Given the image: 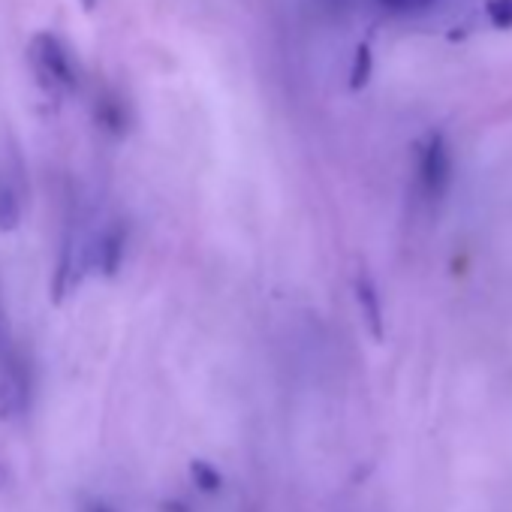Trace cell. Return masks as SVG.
I'll return each mask as SVG.
<instances>
[{
  "label": "cell",
  "instance_id": "cell-7",
  "mask_svg": "<svg viewBox=\"0 0 512 512\" xmlns=\"http://www.w3.org/2000/svg\"><path fill=\"white\" fill-rule=\"evenodd\" d=\"M356 296H359V305H362V314H365L371 332L380 338V332H383V326H380V323H383V320H380V299H377V290L371 287L368 278H359V281H356Z\"/></svg>",
  "mask_w": 512,
  "mask_h": 512
},
{
  "label": "cell",
  "instance_id": "cell-12",
  "mask_svg": "<svg viewBox=\"0 0 512 512\" xmlns=\"http://www.w3.org/2000/svg\"><path fill=\"white\" fill-rule=\"evenodd\" d=\"M13 347L10 326H7V308H4V290H0V359H4Z\"/></svg>",
  "mask_w": 512,
  "mask_h": 512
},
{
  "label": "cell",
  "instance_id": "cell-11",
  "mask_svg": "<svg viewBox=\"0 0 512 512\" xmlns=\"http://www.w3.org/2000/svg\"><path fill=\"white\" fill-rule=\"evenodd\" d=\"M380 4L392 13H425L437 4V0H380Z\"/></svg>",
  "mask_w": 512,
  "mask_h": 512
},
{
  "label": "cell",
  "instance_id": "cell-5",
  "mask_svg": "<svg viewBox=\"0 0 512 512\" xmlns=\"http://www.w3.org/2000/svg\"><path fill=\"white\" fill-rule=\"evenodd\" d=\"M22 223V187L0 172V232H10Z\"/></svg>",
  "mask_w": 512,
  "mask_h": 512
},
{
  "label": "cell",
  "instance_id": "cell-1",
  "mask_svg": "<svg viewBox=\"0 0 512 512\" xmlns=\"http://www.w3.org/2000/svg\"><path fill=\"white\" fill-rule=\"evenodd\" d=\"M31 61L40 82L49 91H76L79 88V67L67 43L55 34H37L31 43Z\"/></svg>",
  "mask_w": 512,
  "mask_h": 512
},
{
  "label": "cell",
  "instance_id": "cell-4",
  "mask_svg": "<svg viewBox=\"0 0 512 512\" xmlns=\"http://www.w3.org/2000/svg\"><path fill=\"white\" fill-rule=\"evenodd\" d=\"M449 169H452V160H449V148L443 142V136H431L422 151H419V181H422V190L428 196H440L446 181H449Z\"/></svg>",
  "mask_w": 512,
  "mask_h": 512
},
{
  "label": "cell",
  "instance_id": "cell-9",
  "mask_svg": "<svg viewBox=\"0 0 512 512\" xmlns=\"http://www.w3.org/2000/svg\"><path fill=\"white\" fill-rule=\"evenodd\" d=\"M190 473H193V479H196V485H199L202 491H217V488L223 485V476H220L208 461H193V464H190Z\"/></svg>",
  "mask_w": 512,
  "mask_h": 512
},
{
  "label": "cell",
  "instance_id": "cell-10",
  "mask_svg": "<svg viewBox=\"0 0 512 512\" xmlns=\"http://www.w3.org/2000/svg\"><path fill=\"white\" fill-rule=\"evenodd\" d=\"M485 13L494 28H512V0H488Z\"/></svg>",
  "mask_w": 512,
  "mask_h": 512
},
{
  "label": "cell",
  "instance_id": "cell-3",
  "mask_svg": "<svg viewBox=\"0 0 512 512\" xmlns=\"http://www.w3.org/2000/svg\"><path fill=\"white\" fill-rule=\"evenodd\" d=\"M124 250H127V232L121 223H109L106 229H100L91 244H85L82 250V263L85 269H94L106 278L118 275L121 263H124Z\"/></svg>",
  "mask_w": 512,
  "mask_h": 512
},
{
  "label": "cell",
  "instance_id": "cell-6",
  "mask_svg": "<svg viewBox=\"0 0 512 512\" xmlns=\"http://www.w3.org/2000/svg\"><path fill=\"white\" fill-rule=\"evenodd\" d=\"M97 124L103 130H109L112 136H124L127 130V112H124V103L118 97H103L97 100Z\"/></svg>",
  "mask_w": 512,
  "mask_h": 512
},
{
  "label": "cell",
  "instance_id": "cell-2",
  "mask_svg": "<svg viewBox=\"0 0 512 512\" xmlns=\"http://www.w3.org/2000/svg\"><path fill=\"white\" fill-rule=\"evenodd\" d=\"M31 365L25 353L13 344L0 359V419H22L31 407Z\"/></svg>",
  "mask_w": 512,
  "mask_h": 512
},
{
  "label": "cell",
  "instance_id": "cell-8",
  "mask_svg": "<svg viewBox=\"0 0 512 512\" xmlns=\"http://www.w3.org/2000/svg\"><path fill=\"white\" fill-rule=\"evenodd\" d=\"M371 73H374V55H371V46L362 43L353 55V70H350V88L353 91H362L368 82H371Z\"/></svg>",
  "mask_w": 512,
  "mask_h": 512
},
{
  "label": "cell",
  "instance_id": "cell-13",
  "mask_svg": "<svg viewBox=\"0 0 512 512\" xmlns=\"http://www.w3.org/2000/svg\"><path fill=\"white\" fill-rule=\"evenodd\" d=\"M88 512H109V509H106V506H103V503H94V506H91V509H88Z\"/></svg>",
  "mask_w": 512,
  "mask_h": 512
},
{
  "label": "cell",
  "instance_id": "cell-14",
  "mask_svg": "<svg viewBox=\"0 0 512 512\" xmlns=\"http://www.w3.org/2000/svg\"><path fill=\"white\" fill-rule=\"evenodd\" d=\"M85 7H88V10H91V7H94V0H85Z\"/></svg>",
  "mask_w": 512,
  "mask_h": 512
}]
</instances>
